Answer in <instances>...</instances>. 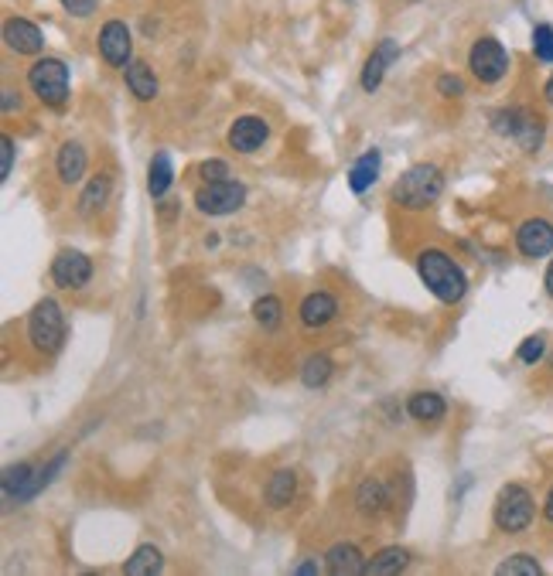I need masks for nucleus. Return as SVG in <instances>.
<instances>
[{
    "mask_svg": "<svg viewBox=\"0 0 553 576\" xmlns=\"http://www.w3.org/2000/svg\"><path fill=\"white\" fill-rule=\"evenodd\" d=\"M369 566V559L362 556L356 542H335L325 553V570L332 576H362Z\"/></svg>",
    "mask_w": 553,
    "mask_h": 576,
    "instance_id": "18",
    "label": "nucleus"
},
{
    "mask_svg": "<svg viewBox=\"0 0 553 576\" xmlns=\"http://www.w3.org/2000/svg\"><path fill=\"white\" fill-rule=\"evenodd\" d=\"M492 127L502 137L516 140L519 150L526 154H536L543 147V120L526 106H506V110H495L492 113Z\"/></svg>",
    "mask_w": 553,
    "mask_h": 576,
    "instance_id": "6",
    "label": "nucleus"
},
{
    "mask_svg": "<svg viewBox=\"0 0 553 576\" xmlns=\"http://www.w3.org/2000/svg\"><path fill=\"white\" fill-rule=\"evenodd\" d=\"M318 570H321L318 559H304V563H297V566H294V576H315Z\"/></svg>",
    "mask_w": 553,
    "mask_h": 576,
    "instance_id": "38",
    "label": "nucleus"
},
{
    "mask_svg": "<svg viewBox=\"0 0 553 576\" xmlns=\"http://www.w3.org/2000/svg\"><path fill=\"white\" fill-rule=\"evenodd\" d=\"M533 55H536V62H553V28L550 24H536L533 28Z\"/></svg>",
    "mask_w": 553,
    "mask_h": 576,
    "instance_id": "31",
    "label": "nucleus"
},
{
    "mask_svg": "<svg viewBox=\"0 0 553 576\" xmlns=\"http://www.w3.org/2000/svg\"><path fill=\"white\" fill-rule=\"evenodd\" d=\"M335 317H338V300L335 294H328V290H311V294L301 300V307H297V321L308 331L328 328Z\"/></svg>",
    "mask_w": 553,
    "mask_h": 576,
    "instance_id": "13",
    "label": "nucleus"
},
{
    "mask_svg": "<svg viewBox=\"0 0 553 576\" xmlns=\"http://www.w3.org/2000/svg\"><path fill=\"white\" fill-rule=\"evenodd\" d=\"M543 287H547V294L553 297V260H550V266H547V273H543Z\"/></svg>",
    "mask_w": 553,
    "mask_h": 576,
    "instance_id": "40",
    "label": "nucleus"
},
{
    "mask_svg": "<svg viewBox=\"0 0 553 576\" xmlns=\"http://www.w3.org/2000/svg\"><path fill=\"white\" fill-rule=\"evenodd\" d=\"M4 45L18 55H41L45 48V35H41L38 24L28 18H7L4 21Z\"/></svg>",
    "mask_w": 553,
    "mask_h": 576,
    "instance_id": "15",
    "label": "nucleus"
},
{
    "mask_svg": "<svg viewBox=\"0 0 553 576\" xmlns=\"http://www.w3.org/2000/svg\"><path fill=\"white\" fill-rule=\"evenodd\" d=\"M543 96H547V103L553 106V75L547 79V86H543Z\"/></svg>",
    "mask_w": 553,
    "mask_h": 576,
    "instance_id": "41",
    "label": "nucleus"
},
{
    "mask_svg": "<svg viewBox=\"0 0 553 576\" xmlns=\"http://www.w3.org/2000/svg\"><path fill=\"white\" fill-rule=\"evenodd\" d=\"M171 185H175V164H171L168 150H158L151 157V168H147V191H151L154 202H161L171 191Z\"/></svg>",
    "mask_w": 553,
    "mask_h": 576,
    "instance_id": "25",
    "label": "nucleus"
},
{
    "mask_svg": "<svg viewBox=\"0 0 553 576\" xmlns=\"http://www.w3.org/2000/svg\"><path fill=\"white\" fill-rule=\"evenodd\" d=\"M110 191H113V178L110 174H93V178L86 181V188H82L79 195V215L82 219H93V215H99L106 208V202H110Z\"/></svg>",
    "mask_w": 553,
    "mask_h": 576,
    "instance_id": "22",
    "label": "nucleus"
},
{
    "mask_svg": "<svg viewBox=\"0 0 553 576\" xmlns=\"http://www.w3.org/2000/svg\"><path fill=\"white\" fill-rule=\"evenodd\" d=\"M52 280L62 290H82L93 280V260L82 249H62L52 260Z\"/></svg>",
    "mask_w": 553,
    "mask_h": 576,
    "instance_id": "10",
    "label": "nucleus"
},
{
    "mask_svg": "<svg viewBox=\"0 0 553 576\" xmlns=\"http://www.w3.org/2000/svg\"><path fill=\"white\" fill-rule=\"evenodd\" d=\"M65 7V14H72V18H89V14H96L99 0H59Z\"/></svg>",
    "mask_w": 553,
    "mask_h": 576,
    "instance_id": "36",
    "label": "nucleus"
},
{
    "mask_svg": "<svg viewBox=\"0 0 553 576\" xmlns=\"http://www.w3.org/2000/svg\"><path fill=\"white\" fill-rule=\"evenodd\" d=\"M14 154H18V150H14V137H11V133H4V137H0V157H4V164H0V181L11 178V171H14Z\"/></svg>",
    "mask_w": 553,
    "mask_h": 576,
    "instance_id": "35",
    "label": "nucleus"
},
{
    "mask_svg": "<svg viewBox=\"0 0 553 576\" xmlns=\"http://www.w3.org/2000/svg\"><path fill=\"white\" fill-rule=\"evenodd\" d=\"M294 498H297V471L280 467V471L270 474L267 488H263V502H267V508L280 512V508H291Z\"/></svg>",
    "mask_w": 553,
    "mask_h": 576,
    "instance_id": "21",
    "label": "nucleus"
},
{
    "mask_svg": "<svg viewBox=\"0 0 553 576\" xmlns=\"http://www.w3.org/2000/svg\"><path fill=\"white\" fill-rule=\"evenodd\" d=\"M495 573L499 576H540L543 566L536 563V556H530V553H516V556L502 559V563L495 566Z\"/></svg>",
    "mask_w": 553,
    "mask_h": 576,
    "instance_id": "30",
    "label": "nucleus"
},
{
    "mask_svg": "<svg viewBox=\"0 0 553 576\" xmlns=\"http://www.w3.org/2000/svg\"><path fill=\"white\" fill-rule=\"evenodd\" d=\"M379 164H383V154H379L376 147L366 150V154H362L359 161L352 164V168H349V191H352V195H366V191L376 185Z\"/></svg>",
    "mask_w": 553,
    "mask_h": 576,
    "instance_id": "24",
    "label": "nucleus"
},
{
    "mask_svg": "<svg viewBox=\"0 0 553 576\" xmlns=\"http://www.w3.org/2000/svg\"><path fill=\"white\" fill-rule=\"evenodd\" d=\"M28 89L38 96V103L62 110L69 103V65L62 58H38L28 69Z\"/></svg>",
    "mask_w": 553,
    "mask_h": 576,
    "instance_id": "5",
    "label": "nucleus"
},
{
    "mask_svg": "<svg viewBox=\"0 0 553 576\" xmlns=\"http://www.w3.org/2000/svg\"><path fill=\"white\" fill-rule=\"evenodd\" d=\"M390 195L403 212H427L444 195V171L437 164H414L396 178Z\"/></svg>",
    "mask_w": 553,
    "mask_h": 576,
    "instance_id": "2",
    "label": "nucleus"
},
{
    "mask_svg": "<svg viewBox=\"0 0 553 576\" xmlns=\"http://www.w3.org/2000/svg\"><path fill=\"white\" fill-rule=\"evenodd\" d=\"M35 474H38V467L28 464V461L4 467V481H0V484H4V502H7V508L31 502V484H35Z\"/></svg>",
    "mask_w": 553,
    "mask_h": 576,
    "instance_id": "19",
    "label": "nucleus"
},
{
    "mask_svg": "<svg viewBox=\"0 0 553 576\" xmlns=\"http://www.w3.org/2000/svg\"><path fill=\"white\" fill-rule=\"evenodd\" d=\"M65 311L59 300L45 297L38 300L35 307H31L28 314V345L35 348L38 355H55L59 348L65 345Z\"/></svg>",
    "mask_w": 553,
    "mask_h": 576,
    "instance_id": "4",
    "label": "nucleus"
},
{
    "mask_svg": "<svg viewBox=\"0 0 553 576\" xmlns=\"http://www.w3.org/2000/svg\"><path fill=\"white\" fill-rule=\"evenodd\" d=\"M393 505V495H390V484L383 478H366L359 484L356 491V508L362 519H383Z\"/></svg>",
    "mask_w": 553,
    "mask_h": 576,
    "instance_id": "17",
    "label": "nucleus"
},
{
    "mask_svg": "<svg viewBox=\"0 0 553 576\" xmlns=\"http://www.w3.org/2000/svg\"><path fill=\"white\" fill-rule=\"evenodd\" d=\"M123 82H127L130 96L140 99V103H154L158 93H161L158 75H154V69L147 62H140V58H134V62L123 69Z\"/></svg>",
    "mask_w": 553,
    "mask_h": 576,
    "instance_id": "20",
    "label": "nucleus"
},
{
    "mask_svg": "<svg viewBox=\"0 0 553 576\" xmlns=\"http://www.w3.org/2000/svg\"><path fill=\"white\" fill-rule=\"evenodd\" d=\"M253 321H257L263 331L280 328V321H284V304H280V297L263 294V297L253 300Z\"/></svg>",
    "mask_w": 553,
    "mask_h": 576,
    "instance_id": "29",
    "label": "nucleus"
},
{
    "mask_svg": "<svg viewBox=\"0 0 553 576\" xmlns=\"http://www.w3.org/2000/svg\"><path fill=\"white\" fill-rule=\"evenodd\" d=\"M229 147L236 154H257V150L270 140V123L263 116H236L226 133Z\"/></svg>",
    "mask_w": 553,
    "mask_h": 576,
    "instance_id": "11",
    "label": "nucleus"
},
{
    "mask_svg": "<svg viewBox=\"0 0 553 576\" xmlns=\"http://www.w3.org/2000/svg\"><path fill=\"white\" fill-rule=\"evenodd\" d=\"M516 249L526 260H543L553 253V222L547 219H526L516 229Z\"/></svg>",
    "mask_w": 553,
    "mask_h": 576,
    "instance_id": "12",
    "label": "nucleus"
},
{
    "mask_svg": "<svg viewBox=\"0 0 553 576\" xmlns=\"http://www.w3.org/2000/svg\"><path fill=\"white\" fill-rule=\"evenodd\" d=\"M407 413H410V420H417V423H441L444 413H448V403H444L441 392L420 389L407 399Z\"/></svg>",
    "mask_w": 553,
    "mask_h": 576,
    "instance_id": "23",
    "label": "nucleus"
},
{
    "mask_svg": "<svg viewBox=\"0 0 553 576\" xmlns=\"http://www.w3.org/2000/svg\"><path fill=\"white\" fill-rule=\"evenodd\" d=\"M468 69L482 86H495V82L506 79L509 72V52L499 38H478L468 52Z\"/></svg>",
    "mask_w": 553,
    "mask_h": 576,
    "instance_id": "8",
    "label": "nucleus"
},
{
    "mask_svg": "<svg viewBox=\"0 0 553 576\" xmlns=\"http://www.w3.org/2000/svg\"><path fill=\"white\" fill-rule=\"evenodd\" d=\"M437 96H444V99H458V96H465V82H461L458 75H451V72L437 75Z\"/></svg>",
    "mask_w": 553,
    "mask_h": 576,
    "instance_id": "34",
    "label": "nucleus"
},
{
    "mask_svg": "<svg viewBox=\"0 0 553 576\" xmlns=\"http://www.w3.org/2000/svg\"><path fill=\"white\" fill-rule=\"evenodd\" d=\"M536 519V498L533 491L526 488V484H502L499 498H495V508H492V522L499 532H506V536H519V532H526Z\"/></svg>",
    "mask_w": 553,
    "mask_h": 576,
    "instance_id": "3",
    "label": "nucleus"
},
{
    "mask_svg": "<svg viewBox=\"0 0 553 576\" xmlns=\"http://www.w3.org/2000/svg\"><path fill=\"white\" fill-rule=\"evenodd\" d=\"M543 519H547L553 525V488H550V495H547V502H543Z\"/></svg>",
    "mask_w": 553,
    "mask_h": 576,
    "instance_id": "39",
    "label": "nucleus"
},
{
    "mask_svg": "<svg viewBox=\"0 0 553 576\" xmlns=\"http://www.w3.org/2000/svg\"><path fill=\"white\" fill-rule=\"evenodd\" d=\"M543 355H547V338H543V335H530V338L523 341V345H519V352H516V358L523 365H536Z\"/></svg>",
    "mask_w": 553,
    "mask_h": 576,
    "instance_id": "32",
    "label": "nucleus"
},
{
    "mask_svg": "<svg viewBox=\"0 0 553 576\" xmlns=\"http://www.w3.org/2000/svg\"><path fill=\"white\" fill-rule=\"evenodd\" d=\"M400 58V41L396 38H383L379 45L373 48V55L366 58V65H362V89L366 93H376L379 86H383L386 72H390V65Z\"/></svg>",
    "mask_w": 553,
    "mask_h": 576,
    "instance_id": "14",
    "label": "nucleus"
},
{
    "mask_svg": "<svg viewBox=\"0 0 553 576\" xmlns=\"http://www.w3.org/2000/svg\"><path fill=\"white\" fill-rule=\"evenodd\" d=\"M332 375H335L332 355L315 352V355L304 358V365H301V382H304V386H308V389H325Z\"/></svg>",
    "mask_w": 553,
    "mask_h": 576,
    "instance_id": "28",
    "label": "nucleus"
},
{
    "mask_svg": "<svg viewBox=\"0 0 553 576\" xmlns=\"http://www.w3.org/2000/svg\"><path fill=\"white\" fill-rule=\"evenodd\" d=\"M0 106H4V113L21 110V93H14V89H4V99H0Z\"/></svg>",
    "mask_w": 553,
    "mask_h": 576,
    "instance_id": "37",
    "label": "nucleus"
},
{
    "mask_svg": "<svg viewBox=\"0 0 553 576\" xmlns=\"http://www.w3.org/2000/svg\"><path fill=\"white\" fill-rule=\"evenodd\" d=\"M164 570V556L158 546H151V542H144V546H137L130 559L123 563V573L127 576H154Z\"/></svg>",
    "mask_w": 553,
    "mask_h": 576,
    "instance_id": "26",
    "label": "nucleus"
},
{
    "mask_svg": "<svg viewBox=\"0 0 553 576\" xmlns=\"http://www.w3.org/2000/svg\"><path fill=\"white\" fill-rule=\"evenodd\" d=\"M246 205V185H239L236 178H226V181H202L195 188V208L202 215H233L239 208Z\"/></svg>",
    "mask_w": 553,
    "mask_h": 576,
    "instance_id": "7",
    "label": "nucleus"
},
{
    "mask_svg": "<svg viewBox=\"0 0 553 576\" xmlns=\"http://www.w3.org/2000/svg\"><path fill=\"white\" fill-rule=\"evenodd\" d=\"M410 566V553L403 546H386V549H379V553L369 559V566H366V573L369 576H396V573H403Z\"/></svg>",
    "mask_w": 553,
    "mask_h": 576,
    "instance_id": "27",
    "label": "nucleus"
},
{
    "mask_svg": "<svg viewBox=\"0 0 553 576\" xmlns=\"http://www.w3.org/2000/svg\"><path fill=\"white\" fill-rule=\"evenodd\" d=\"M417 277L424 283L431 294L441 300V304L455 307L465 300L468 294V273L461 270L458 260L451 253H444V249L437 246H427L417 253Z\"/></svg>",
    "mask_w": 553,
    "mask_h": 576,
    "instance_id": "1",
    "label": "nucleus"
},
{
    "mask_svg": "<svg viewBox=\"0 0 553 576\" xmlns=\"http://www.w3.org/2000/svg\"><path fill=\"white\" fill-rule=\"evenodd\" d=\"M198 178H202V181H226V178H233V174H229L226 161H219V157H209V161L198 164Z\"/></svg>",
    "mask_w": 553,
    "mask_h": 576,
    "instance_id": "33",
    "label": "nucleus"
},
{
    "mask_svg": "<svg viewBox=\"0 0 553 576\" xmlns=\"http://www.w3.org/2000/svg\"><path fill=\"white\" fill-rule=\"evenodd\" d=\"M96 48H99V58L113 69H127L134 62V35L123 21H106L96 35Z\"/></svg>",
    "mask_w": 553,
    "mask_h": 576,
    "instance_id": "9",
    "label": "nucleus"
},
{
    "mask_svg": "<svg viewBox=\"0 0 553 576\" xmlns=\"http://www.w3.org/2000/svg\"><path fill=\"white\" fill-rule=\"evenodd\" d=\"M86 168H89V154L79 140H65V144L55 150V174H59L65 188L79 185V181L86 178Z\"/></svg>",
    "mask_w": 553,
    "mask_h": 576,
    "instance_id": "16",
    "label": "nucleus"
}]
</instances>
